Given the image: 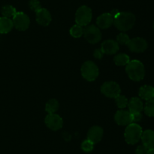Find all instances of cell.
I'll use <instances>...</instances> for the list:
<instances>
[{
    "label": "cell",
    "mask_w": 154,
    "mask_h": 154,
    "mask_svg": "<svg viewBox=\"0 0 154 154\" xmlns=\"http://www.w3.org/2000/svg\"><path fill=\"white\" fill-rule=\"evenodd\" d=\"M101 50L104 54H114L118 51L119 45L116 41L112 39H108V40L104 41L101 45Z\"/></svg>",
    "instance_id": "5bb4252c"
},
{
    "label": "cell",
    "mask_w": 154,
    "mask_h": 154,
    "mask_svg": "<svg viewBox=\"0 0 154 154\" xmlns=\"http://www.w3.org/2000/svg\"><path fill=\"white\" fill-rule=\"evenodd\" d=\"M103 55H104V53L102 52L101 48H97V49L95 50L94 54H93V56H94L96 59H102V57H103Z\"/></svg>",
    "instance_id": "4dcf8cb0"
},
{
    "label": "cell",
    "mask_w": 154,
    "mask_h": 154,
    "mask_svg": "<svg viewBox=\"0 0 154 154\" xmlns=\"http://www.w3.org/2000/svg\"><path fill=\"white\" fill-rule=\"evenodd\" d=\"M135 21V16L131 12H119L114 18V24L119 30L126 32L133 27Z\"/></svg>",
    "instance_id": "6da1fadb"
},
{
    "label": "cell",
    "mask_w": 154,
    "mask_h": 154,
    "mask_svg": "<svg viewBox=\"0 0 154 154\" xmlns=\"http://www.w3.org/2000/svg\"><path fill=\"white\" fill-rule=\"evenodd\" d=\"M131 116H132V123H137L142 119V114L141 113H131Z\"/></svg>",
    "instance_id": "f1b7e54d"
},
{
    "label": "cell",
    "mask_w": 154,
    "mask_h": 154,
    "mask_svg": "<svg viewBox=\"0 0 154 154\" xmlns=\"http://www.w3.org/2000/svg\"><path fill=\"white\" fill-rule=\"evenodd\" d=\"M147 154H154V148H152V149H148Z\"/></svg>",
    "instance_id": "1f68e13d"
},
{
    "label": "cell",
    "mask_w": 154,
    "mask_h": 154,
    "mask_svg": "<svg viewBox=\"0 0 154 154\" xmlns=\"http://www.w3.org/2000/svg\"><path fill=\"white\" fill-rule=\"evenodd\" d=\"M126 71L129 78L135 82L142 80L145 75L144 64L138 60H130L126 65Z\"/></svg>",
    "instance_id": "7a4b0ae2"
},
{
    "label": "cell",
    "mask_w": 154,
    "mask_h": 154,
    "mask_svg": "<svg viewBox=\"0 0 154 154\" xmlns=\"http://www.w3.org/2000/svg\"><path fill=\"white\" fill-rule=\"evenodd\" d=\"M115 102L116 104H117V107H119L120 109H123L125 107H126L128 106V101L127 98H126L125 96L123 95H118L117 98H115Z\"/></svg>",
    "instance_id": "d4e9b609"
},
{
    "label": "cell",
    "mask_w": 154,
    "mask_h": 154,
    "mask_svg": "<svg viewBox=\"0 0 154 154\" xmlns=\"http://www.w3.org/2000/svg\"><path fill=\"white\" fill-rule=\"evenodd\" d=\"M92 10L87 5H82L77 10L75 14V22L76 24L81 26V27H87L91 22Z\"/></svg>",
    "instance_id": "5b68a950"
},
{
    "label": "cell",
    "mask_w": 154,
    "mask_h": 154,
    "mask_svg": "<svg viewBox=\"0 0 154 154\" xmlns=\"http://www.w3.org/2000/svg\"><path fill=\"white\" fill-rule=\"evenodd\" d=\"M35 13L36 21L39 25L46 27L51 24V21H52V17H51L49 11L47 10L46 8H42L38 11H37Z\"/></svg>",
    "instance_id": "8fae6325"
},
{
    "label": "cell",
    "mask_w": 154,
    "mask_h": 154,
    "mask_svg": "<svg viewBox=\"0 0 154 154\" xmlns=\"http://www.w3.org/2000/svg\"><path fill=\"white\" fill-rule=\"evenodd\" d=\"M101 92L109 98H115L120 95L121 89L117 82L113 81L106 82L101 86Z\"/></svg>",
    "instance_id": "52a82bcc"
},
{
    "label": "cell",
    "mask_w": 154,
    "mask_h": 154,
    "mask_svg": "<svg viewBox=\"0 0 154 154\" xmlns=\"http://www.w3.org/2000/svg\"><path fill=\"white\" fill-rule=\"evenodd\" d=\"M104 131L102 128L98 125H94L91 127L87 133V139L91 140L93 143H97L101 141L103 137Z\"/></svg>",
    "instance_id": "4fadbf2b"
},
{
    "label": "cell",
    "mask_w": 154,
    "mask_h": 154,
    "mask_svg": "<svg viewBox=\"0 0 154 154\" xmlns=\"http://www.w3.org/2000/svg\"><path fill=\"white\" fill-rule=\"evenodd\" d=\"M153 29H154V21H153Z\"/></svg>",
    "instance_id": "d6a6232c"
},
{
    "label": "cell",
    "mask_w": 154,
    "mask_h": 154,
    "mask_svg": "<svg viewBox=\"0 0 154 154\" xmlns=\"http://www.w3.org/2000/svg\"><path fill=\"white\" fill-rule=\"evenodd\" d=\"M71 36L75 38H79L84 34V28L78 24H75L70 29Z\"/></svg>",
    "instance_id": "cb8c5ba5"
},
{
    "label": "cell",
    "mask_w": 154,
    "mask_h": 154,
    "mask_svg": "<svg viewBox=\"0 0 154 154\" xmlns=\"http://www.w3.org/2000/svg\"><path fill=\"white\" fill-rule=\"evenodd\" d=\"M128 108L131 113H141V111L144 110L142 101L138 98H131L128 102Z\"/></svg>",
    "instance_id": "e0dca14e"
},
{
    "label": "cell",
    "mask_w": 154,
    "mask_h": 154,
    "mask_svg": "<svg viewBox=\"0 0 154 154\" xmlns=\"http://www.w3.org/2000/svg\"><path fill=\"white\" fill-rule=\"evenodd\" d=\"M59 107H60V104L58 101L56 99H51L47 102L45 105V110L47 113H48V114H52L55 113L59 110Z\"/></svg>",
    "instance_id": "44dd1931"
},
{
    "label": "cell",
    "mask_w": 154,
    "mask_h": 154,
    "mask_svg": "<svg viewBox=\"0 0 154 154\" xmlns=\"http://www.w3.org/2000/svg\"><path fill=\"white\" fill-rule=\"evenodd\" d=\"M93 148H94V143H93L91 140H88V139L84 140V141L81 143V149H82V150L84 151V152H91L93 149Z\"/></svg>",
    "instance_id": "484cf974"
},
{
    "label": "cell",
    "mask_w": 154,
    "mask_h": 154,
    "mask_svg": "<svg viewBox=\"0 0 154 154\" xmlns=\"http://www.w3.org/2000/svg\"><path fill=\"white\" fill-rule=\"evenodd\" d=\"M86 40L90 44H96L102 39V33L99 27L95 25H89L84 29V34Z\"/></svg>",
    "instance_id": "8992f818"
},
{
    "label": "cell",
    "mask_w": 154,
    "mask_h": 154,
    "mask_svg": "<svg viewBox=\"0 0 154 154\" xmlns=\"http://www.w3.org/2000/svg\"><path fill=\"white\" fill-rule=\"evenodd\" d=\"M142 128L137 123H130L126 126L124 137L126 143L129 144H135L141 140Z\"/></svg>",
    "instance_id": "3957f363"
},
{
    "label": "cell",
    "mask_w": 154,
    "mask_h": 154,
    "mask_svg": "<svg viewBox=\"0 0 154 154\" xmlns=\"http://www.w3.org/2000/svg\"><path fill=\"white\" fill-rule=\"evenodd\" d=\"M141 140L142 141V144L148 149L154 148V131L150 129L143 131Z\"/></svg>",
    "instance_id": "2e32d148"
},
{
    "label": "cell",
    "mask_w": 154,
    "mask_h": 154,
    "mask_svg": "<svg viewBox=\"0 0 154 154\" xmlns=\"http://www.w3.org/2000/svg\"><path fill=\"white\" fill-rule=\"evenodd\" d=\"M17 10L14 6L10 5H5L2 8L1 13L2 14L3 17L8 18H13L15 15V14L17 13Z\"/></svg>",
    "instance_id": "7402d4cb"
},
{
    "label": "cell",
    "mask_w": 154,
    "mask_h": 154,
    "mask_svg": "<svg viewBox=\"0 0 154 154\" xmlns=\"http://www.w3.org/2000/svg\"><path fill=\"white\" fill-rule=\"evenodd\" d=\"M96 24L99 29H108L114 24V17L111 13H104L98 17Z\"/></svg>",
    "instance_id": "9a60e30c"
},
{
    "label": "cell",
    "mask_w": 154,
    "mask_h": 154,
    "mask_svg": "<svg viewBox=\"0 0 154 154\" xmlns=\"http://www.w3.org/2000/svg\"><path fill=\"white\" fill-rule=\"evenodd\" d=\"M130 39H129V36H128L126 33H121L120 34L117 35V41L116 42L118 43V45H127L128 42H129Z\"/></svg>",
    "instance_id": "4316f807"
},
{
    "label": "cell",
    "mask_w": 154,
    "mask_h": 154,
    "mask_svg": "<svg viewBox=\"0 0 154 154\" xmlns=\"http://www.w3.org/2000/svg\"><path fill=\"white\" fill-rule=\"evenodd\" d=\"M14 27L13 21L11 18L1 17L0 18V33L6 34L11 31Z\"/></svg>",
    "instance_id": "d6986e66"
},
{
    "label": "cell",
    "mask_w": 154,
    "mask_h": 154,
    "mask_svg": "<svg viewBox=\"0 0 154 154\" xmlns=\"http://www.w3.org/2000/svg\"><path fill=\"white\" fill-rule=\"evenodd\" d=\"M114 61L117 66H126V65L130 61V58H129V57L126 54H124V53H120V54H117V55L114 57Z\"/></svg>",
    "instance_id": "ffe728a7"
},
{
    "label": "cell",
    "mask_w": 154,
    "mask_h": 154,
    "mask_svg": "<svg viewBox=\"0 0 154 154\" xmlns=\"http://www.w3.org/2000/svg\"><path fill=\"white\" fill-rule=\"evenodd\" d=\"M45 122L47 127L53 131L60 130V128H62L63 125V119L59 115L55 114V113L48 114L45 117Z\"/></svg>",
    "instance_id": "30bf717a"
},
{
    "label": "cell",
    "mask_w": 154,
    "mask_h": 154,
    "mask_svg": "<svg viewBox=\"0 0 154 154\" xmlns=\"http://www.w3.org/2000/svg\"><path fill=\"white\" fill-rule=\"evenodd\" d=\"M29 5L31 10L35 12L42 8V5H41L39 0H30L29 2Z\"/></svg>",
    "instance_id": "83f0119b"
},
{
    "label": "cell",
    "mask_w": 154,
    "mask_h": 154,
    "mask_svg": "<svg viewBox=\"0 0 154 154\" xmlns=\"http://www.w3.org/2000/svg\"><path fill=\"white\" fill-rule=\"evenodd\" d=\"M127 46L129 49L132 52L141 53L144 52L148 47L147 41L141 37L134 38L129 40L128 42Z\"/></svg>",
    "instance_id": "9c48e42d"
},
{
    "label": "cell",
    "mask_w": 154,
    "mask_h": 154,
    "mask_svg": "<svg viewBox=\"0 0 154 154\" xmlns=\"http://www.w3.org/2000/svg\"><path fill=\"white\" fill-rule=\"evenodd\" d=\"M147 151H148V149L142 144L139 145V146L137 147L135 152H136V154H147Z\"/></svg>",
    "instance_id": "f546056e"
},
{
    "label": "cell",
    "mask_w": 154,
    "mask_h": 154,
    "mask_svg": "<svg viewBox=\"0 0 154 154\" xmlns=\"http://www.w3.org/2000/svg\"><path fill=\"white\" fill-rule=\"evenodd\" d=\"M138 94L141 99L147 101L154 98V88L151 85H144L140 88Z\"/></svg>",
    "instance_id": "ac0fdd59"
},
{
    "label": "cell",
    "mask_w": 154,
    "mask_h": 154,
    "mask_svg": "<svg viewBox=\"0 0 154 154\" xmlns=\"http://www.w3.org/2000/svg\"><path fill=\"white\" fill-rule=\"evenodd\" d=\"M14 27L20 31H25L29 28L30 24L29 18L23 12H17L13 17Z\"/></svg>",
    "instance_id": "ba28073f"
},
{
    "label": "cell",
    "mask_w": 154,
    "mask_h": 154,
    "mask_svg": "<svg viewBox=\"0 0 154 154\" xmlns=\"http://www.w3.org/2000/svg\"><path fill=\"white\" fill-rule=\"evenodd\" d=\"M81 75L89 82H93L99 76V68L94 62L91 60H87L84 62L81 68Z\"/></svg>",
    "instance_id": "277c9868"
},
{
    "label": "cell",
    "mask_w": 154,
    "mask_h": 154,
    "mask_svg": "<svg viewBox=\"0 0 154 154\" xmlns=\"http://www.w3.org/2000/svg\"><path fill=\"white\" fill-rule=\"evenodd\" d=\"M144 110L146 115L150 117H154V98L147 101Z\"/></svg>",
    "instance_id": "603a6c76"
},
{
    "label": "cell",
    "mask_w": 154,
    "mask_h": 154,
    "mask_svg": "<svg viewBox=\"0 0 154 154\" xmlns=\"http://www.w3.org/2000/svg\"><path fill=\"white\" fill-rule=\"evenodd\" d=\"M114 120L119 125H128L132 123L131 113L128 110H120L115 113Z\"/></svg>",
    "instance_id": "7c38bea8"
}]
</instances>
